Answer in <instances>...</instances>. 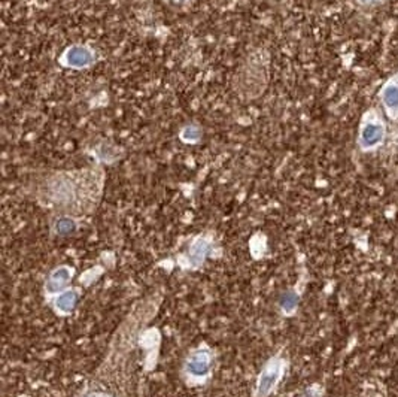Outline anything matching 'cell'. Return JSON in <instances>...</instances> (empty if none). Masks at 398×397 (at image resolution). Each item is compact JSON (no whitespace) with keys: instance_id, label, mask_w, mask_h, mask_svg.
<instances>
[{"instance_id":"6da1fadb","label":"cell","mask_w":398,"mask_h":397,"mask_svg":"<svg viewBox=\"0 0 398 397\" xmlns=\"http://www.w3.org/2000/svg\"><path fill=\"white\" fill-rule=\"evenodd\" d=\"M161 303V296L152 293L139 300L116 328L108 354L76 397H127L129 382L145 328Z\"/></svg>"},{"instance_id":"7a4b0ae2","label":"cell","mask_w":398,"mask_h":397,"mask_svg":"<svg viewBox=\"0 0 398 397\" xmlns=\"http://www.w3.org/2000/svg\"><path fill=\"white\" fill-rule=\"evenodd\" d=\"M284 369H285V362L282 360V358H280L279 355L271 357L270 360L264 364L263 371H261L258 376L255 396L267 397L271 391H273L276 384L284 375Z\"/></svg>"},{"instance_id":"3957f363","label":"cell","mask_w":398,"mask_h":397,"mask_svg":"<svg viewBox=\"0 0 398 397\" xmlns=\"http://www.w3.org/2000/svg\"><path fill=\"white\" fill-rule=\"evenodd\" d=\"M213 366V353L209 348H199L192 351L186 362V372L192 378L208 376Z\"/></svg>"},{"instance_id":"277c9868","label":"cell","mask_w":398,"mask_h":397,"mask_svg":"<svg viewBox=\"0 0 398 397\" xmlns=\"http://www.w3.org/2000/svg\"><path fill=\"white\" fill-rule=\"evenodd\" d=\"M385 129L381 121L373 120V121H367L363 125V130L360 134V143L363 148H373L377 147L383 139Z\"/></svg>"},{"instance_id":"5b68a950","label":"cell","mask_w":398,"mask_h":397,"mask_svg":"<svg viewBox=\"0 0 398 397\" xmlns=\"http://www.w3.org/2000/svg\"><path fill=\"white\" fill-rule=\"evenodd\" d=\"M94 53L89 46H73L64 54V63L71 67H87L93 64Z\"/></svg>"},{"instance_id":"8992f818","label":"cell","mask_w":398,"mask_h":397,"mask_svg":"<svg viewBox=\"0 0 398 397\" xmlns=\"http://www.w3.org/2000/svg\"><path fill=\"white\" fill-rule=\"evenodd\" d=\"M209 251H210V242L206 238H197L190 247L187 265L190 267H200L205 263Z\"/></svg>"},{"instance_id":"52a82bcc","label":"cell","mask_w":398,"mask_h":397,"mask_svg":"<svg viewBox=\"0 0 398 397\" xmlns=\"http://www.w3.org/2000/svg\"><path fill=\"white\" fill-rule=\"evenodd\" d=\"M73 276V270L67 266L57 267L53 270L50 278L46 281V292L48 293H58L71 283V279Z\"/></svg>"},{"instance_id":"ba28073f","label":"cell","mask_w":398,"mask_h":397,"mask_svg":"<svg viewBox=\"0 0 398 397\" xmlns=\"http://www.w3.org/2000/svg\"><path fill=\"white\" fill-rule=\"evenodd\" d=\"M78 300H80V293H78L75 288L66 290V292H62L54 300L55 311L62 315L71 314L75 309Z\"/></svg>"},{"instance_id":"9c48e42d","label":"cell","mask_w":398,"mask_h":397,"mask_svg":"<svg viewBox=\"0 0 398 397\" xmlns=\"http://www.w3.org/2000/svg\"><path fill=\"white\" fill-rule=\"evenodd\" d=\"M382 103L386 106V109L390 112H394L398 109V84L388 82L381 94Z\"/></svg>"},{"instance_id":"30bf717a","label":"cell","mask_w":398,"mask_h":397,"mask_svg":"<svg viewBox=\"0 0 398 397\" xmlns=\"http://www.w3.org/2000/svg\"><path fill=\"white\" fill-rule=\"evenodd\" d=\"M75 221L71 220L69 217H62V218H58L55 222H54V230H55V233L57 235H60V236H66V235H71L72 231L75 230Z\"/></svg>"},{"instance_id":"8fae6325","label":"cell","mask_w":398,"mask_h":397,"mask_svg":"<svg viewBox=\"0 0 398 397\" xmlns=\"http://www.w3.org/2000/svg\"><path fill=\"white\" fill-rule=\"evenodd\" d=\"M296 302H297L296 294L288 293V294L284 296V299H282V302H280V305H282V308L285 309V311H293V309L296 308Z\"/></svg>"},{"instance_id":"7c38bea8","label":"cell","mask_w":398,"mask_h":397,"mask_svg":"<svg viewBox=\"0 0 398 397\" xmlns=\"http://www.w3.org/2000/svg\"><path fill=\"white\" fill-rule=\"evenodd\" d=\"M182 138L187 142H196L200 139V132L197 129H186L182 132Z\"/></svg>"},{"instance_id":"4fadbf2b","label":"cell","mask_w":398,"mask_h":397,"mask_svg":"<svg viewBox=\"0 0 398 397\" xmlns=\"http://www.w3.org/2000/svg\"><path fill=\"white\" fill-rule=\"evenodd\" d=\"M361 3H365V5H370V3H379V2H383V0H360Z\"/></svg>"}]
</instances>
